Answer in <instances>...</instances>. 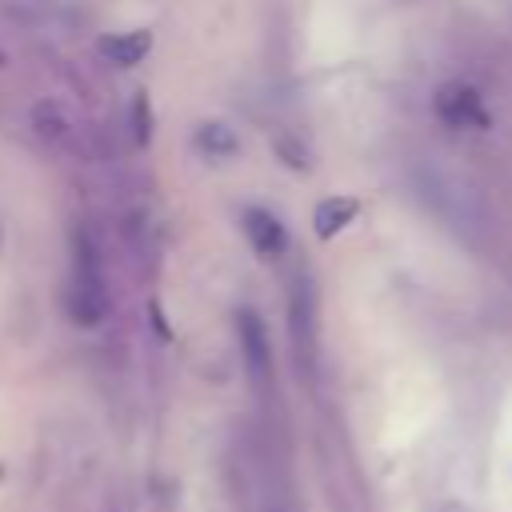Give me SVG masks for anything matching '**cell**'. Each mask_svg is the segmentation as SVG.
<instances>
[{
  "instance_id": "8",
  "label": "cell",
  "mask_w": 512,
  "mask_h": 512,
  "mask_svg": "<svg viewBox=\"0 0 512 512\" xmlns=\"http://www.w3.org/2000/svg\"><path fill=\"white\" fill-rule=\"evenodd\" d=\"M32 124H36V132L48 140V144H56V148H64L68 140H72V124L64 120V112L56 108V104H36L32 108Z\"/></svg>"
},
{
  "instance_id": "11",
  "label": "cell",
  "mask_w": 512,
  "mask_h": 512,
  "mask_svg": "<svg viewBox=\"0 0 512 512\" xmlns=\"http://www.w3.org/2000/svg\"><path fill=\"white\" fill-rule=\"evenodd\" d=\"M4 64H8V56H4V52H0V68H4Z\"/></svg>"
},
{
  "instance_id": "5",
  "label": "cell",
  "mask_w": 512,
  "mask_h": 512,
  "mask_svg": "<svg viewBox=\"0 0 512 512\" xmlns=\"http://www.w3.org/2000/svg\"><path fill=\"white\" fill-rule=\"evenodd\" d=\"M96 52H100L108 64H116V68H132V64H140V60L152 52V32H148V28L112 32V36H104V40L96 44Z\"/></svg>"
},
{
  "instance_id": "3",
  "label": "cell",
  "mask_w": 512,
  "mask_h": 512,
  "mask_svg": "<svg viewBox=\"0 0 512 512\" xmlns=\"http://www.w3.org/2000/svg\"><path fill=\"white\" fill-rule=\"evenodd\" d=\"M236 336H240V356H244V372L256 388L268 384L272 376V340H268V328L264 320L252 312V308H240L236 312Z\"/></svg>"
},
{
  "instance_id": "10",
  "label": "cell",
  "mask_w": 512,
  "mask_h": 512,
  "mask_svg": "<svg viewBox=\"0 0 512 512\" xmlns=\"http://www.w3.org/2000/svg\"><path fill=\"white\" fill-rule=\"evenodd\" d=\"M272 148L284 156V164H288V168H296V172H304V168H308V152H304L296 140H288V136H276V140H272Z\"/></svg>"
},
{
  "instance_id": "9",
  "label": "cell",
  "mask_w": 512,
  "mask_h": 512,
  "mask_svg": "<svg viewBox=\"0 0 512 512\" xmlns=\"http://www.w3.org/2000/svg\"><path fill=\"white\" fill-rule=\"evenodd\" d=\"M128 120H132V140L144 148V144L152 140V104H148L144 92L132 96V104H128Z\"/></svg>"
},
{
  "instance_id": "4",
  "label": "cell",
  "mask_w": 512,
  "mask_h": 512,
  "mask_svg": "<svg viewBox=\"0 0 512 512\" xmlns=\"http://www.w3.org/2000/svg\"><path fill=\"white\" fill-rule=\"evenodd\" d=\"M240 232H244V240L252 244V252L260 260H276V256L288 252V228L280 224L276 212H268L260 204H244L240 208Z\"/></svg>"
},
{
  "instance_id": "6",
  "label": "cell",
  "mask_w": 512,
  "mask_h": 512,
  "mask_svg": "<svg viewBox=\"0 0 512 512\" xmlns=\"http://www.w3.org/2000/svg\"><path fill=\"white\" fill-rule=\"evenodd\" d=\"M356 212H360V204H356L352 196H328V200H320L316 212H312V232H316L320 240H332L336 232H344V228L356 220Z\"/></svg>"
},
{
  "instance_id": "7",
  "label": "cell",
  "mask_w": 512,
  "mask_h": 512,
  "mask_svg": "<svg viewBox=\"0 0 512 512\" xmlns=\"http://www.w3.org/2000/svg\"><path fill=\"white\" fill-rule=\"evenodd\" d=\"M192 144H196V152H204L208 160H232V156L240 152V136H236L224 120H204V124H196Z\"/></svg>"
},
{
  "instance_id": "2",
  "label": "cell",
  "mask_w": 512,
  "mask_h": 512,
  "mask_svg": "<svg viewBox=\"0 0 512 512\" xmlns=\"http://www.w3.org/2000/svg\"><path fill=\"white\" fill-rule=\"evenodd\" d=\"M432 108H436V116H440L448 128H480V132H484V128L492 124L488 112H484L480 92H476L472 84H464V80H448V84L436 92Z\"/></svg>"
},
{
  "instance_id": "1",
  "label": "cell",
  "mask_w": 512,
  "mask_h": 512,
  "mask_svg": "<svg viewBox=\"0 0 512 512\" xmlns=\"http://www.w3.org/2000/svg\"><path fill=\"white\" fill-rule=\"evenodd\" d=\"M64 308H68V320L80 324V328H96L112 308L100 244H96V236H92V228L84 220H76L68 228V292H64Z\"/></svg>"
}]
</instances>
